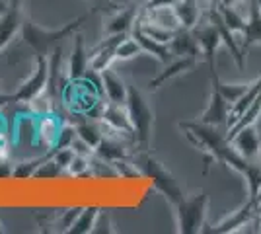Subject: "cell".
Masks as SVG:
<instances>
[{
    "mask_svg": "<svg viewBox=\"0 0 261 234\" xmlns=\"http://www.w3.org/2000/svg\"><path fill=\"white\" fill-rule=\"evenodd\" d=\"M90 16H92V12H90V14H82V16H78L76 20L65 23V25L59 28V30L41 28V25H37V23L33 22L30 16H23L20 35H22L23 45L30 47L33 53H35V57H39V55L49 57L55 47H59L65 39H68L70 35L76 34L78 30L84 25V22L90 20Z\"/></svg>",
    "mask_w": 261,
    "mask_h": 234,
    "instance_id": "cell-1",
    "label": "cell"
},
{
    "mask_svg": "<svg viewBox=\"0 0 261 234\" xmlns=\"http://www.w3.org/2000/svg\"><path fill=\"white\" fill-rule=\"evenodd\" d=\"M125 108L129 113L130 125L135 131V143L141 150H148L150 148V141H152V129H154V110L144 98L141 90L137 86L129 84V92H127V101Z\"/></svg>",
    "mask_w": 261,
    "mask_h": 234,
    "instance_id": "cell-2",
    "label": "cell"
},
{
    "mask_svg": "<svg viewBox=\"0 0 261 234\" xmlns=\"http://www.w3.org/2000/svg\"><path fill=\"white\" fill-rule=\"evenodd\" d=\"M172 207L175 217V230L179 234H199L205 230L208 195L203 190L195 193H184V197Z\"/></svg>",
    "mask_w": 261,
    "mask_h": 234,
    "instance_id": "cell-3",
    "label": "cell"
},
{
    "mask_svg": "<svg viewBox=\"0 0 261 234\" xmlns=\"http://www.w3.org/2000/svg\"><path fill=\"white\" fill-rule=\"evenodd\" d=\"M135 166L139 168L141 176L150 179L152 188L156 191H160L164 197L168 199V203L175 205L177 201L184 197V190L177 184V179L174 178V174L164 166L158 158H154L148 150H141V154L135 158Z\"/></svg>",
    "mask_w": 261,
    "mask_h": 234,
    "instance_id": "cell-4",
    "label": "cell"
},
{
    "mask_svg": "<svg viewBox=\"0 0 261 234\" xmlns=\"http://www.w3.org/2000/svg\"><path fill=\"white\" fill-rule=\"evenodd\" d=\"M49 82V59L43 55L35 57V68H33L32 76L25 78L18 90L8 96L10 103H32L37 96H41L47 90Z\"/></svg>",
    "mask_w": 261,
    "mask_h": 234,
    "instance_id": "cell-5",
    "label": "cell"
},
{
    "mask_svg": "<svg viewBox=\"0 0 261 234\" xmlns=\"http://www.w3.org/2000/svg\"><path fill=\"white\" fill-rule=\"evenodd\" d=\"M217 72H211V94H208V101L205 106L203 113L197 117V121L207 123L213 127H220V125H226L228 121V113H230V103L220 94V90L217 86Z\"/></svg>",
    "mask_w": 261,
    "mask_h": 234,
    "instance_id": "cell-6",
    "label": "cell"
},
{
    "mask_svg": "<svg viewBox=\"0 0 261 234\" xmlns=\"http://www.w3.org/2000/svg\"><path fill=\"white\" fill-rule=\"evenodd\" d=\"M141 12H139V4L137 2H125L119 6H115V12L103 20V30L101 34L103 37L109 35H119V34H130L135 22L139 20Z\"/></svg>",
    "mask_w": 261,
    "mask_h": 234,
    "instance_id": "cell-7",
    "label": "cell"
},
{
    "mask_svg": "<svg viewBox=\"0 0 261 234\" xmlns=\"http://www.w3.org/2000/svg\"><path fill=\"white\" fill-rule=\"evenodd\" d=\"M96 119H99L103 129L135 139V131H133V125H130L129 113H127V108H125V106H121V103H111V101L101 103Z\"/></svg>",
    "mask_w": 261,
    "mask_h": 234,
    "instance_id": "cell-8",
    "label": "cell"
},
{
    "mask_svg": "<svg viewBox=\"0 0 261 234\" xmlns=\"http://www.w3.org/2000/svg\"><path fill=\"white\" fill-rule=\"evenodd\" d=\"M253 217H255V201L248 199L236 211L226 215L224 219H220L217 224H213L211 228H205V232H217V234L242 232L244 226H250L251 224Z\"/></svg>",
    "mask_w": 261,
    "mask_h": 234,
    "instance_id": "cell-9",
    "label": "cell"
},
{
    "mask_svg": "<svg viewBox=\"0 0 261 234\" xmlns=\"http://www.w3.org/2000/svg\"><path fill=\"white\" fill-rule=\"evenodd\" d=\"M23 22L22 0H10V4L0 12V53L20 34Z\"/></svg>",
    "mask_w": 261,
    "mask_h": 234,
    "instance_id": "cell-10",
    "label": "cell"
},
{
    "mask_svg": "<svg viewBox=\"0 0 261 234\" xmlns=\"http://www.w3.org/2000/svg\"><path fill=\"white\" fill-rule=\"evenodd\" d=\"M193 34H195L197 41H199L201 55L207 59L211 72H215V51L222 45V37H220V30H218L217 22L208 16V22L203 28H199V23H197L193 28Z\"/></svg>",
    "mask_w": 261,
    "mask_h": 234,
    "instance_id": "cell-11",
    "label": "cell"
},
{
    "mask_svg": "<svg viewBox=\"0 0 261 234\" xmlns=\"http://www.w3.org/2000/svg\"><path fill=\"white\" fill-rule=\"evenodd\" d=\"M61 127H63V123H61V119L55 113L35 115V119H33V137H35V143L41 145L49 152L55 146V143H57V137L61 133Z\"/></svg>",
    "mask_w": 261,
    "mask_h": 234,
    "instance_id": "cell-12",
    "label": "cell"
},
{
    "mask_svg": "<svg viewBox=\"0 0 261 234\" xmlns=\"http://www.w3.org/2000/svg\"><path fill=\"white\" fill-rule=\"evenodd\" d=\"M197 65H199V57H195V55L175 57L174 63H170L164 70H160L156 76L150 78V80L146 82V88L150 90V92H156V90L160 88V86H164L166 82H170V80H174V78L181 76V74H185V72H191Z\"/></svg>",
    "mask_w": 261,
    "mask_h": 234,
    "instance_id": "cell-13",
    "label": "cell"
},
{
    "mask_svg": "<svg viewBox=\"0 0 261 234\" xmlns=\"http://www.w3.org/2000/svg\"><path fill=\"white\" fill-rule=\"evenodd\" d=\"M226 139H228L230 143H232V146H234L244 158L253 160V158L259 156L261 137H259V131H257V123L240 129V131L232 133L230 137H226Z\"/></svg>",
    "mask_w": 261,
    "mask_h": 234,
    "instance_id": "cell-14",
    "label": "cell"
},
{
    "mask_svg": "<svg viewBox=\"0 0 261 234\" xmlns=\"http://www.w3.org/2000/svg\"><path fill=\"white\" fill-rule=\"evenodd\" d=\"M88 67H90V55L86 53L84 47V37L74 34V43H72V51L68 57V65H66V78L68 82H80L86 78Z\"/></svg>",
    "mask_w": 261,
    "mask_h": 234,
    "instance_id": "cell-15",
    "label": "cell"
},
{
    "mask_svg": "<svg viewBox=\"0 0 261 234\" xmlns=\"http://www.w3.org/2000/svg\"><path fill=\"white\" fill-rule=\"evenodd\" d=\"M130 37L141 45V49H142V53H144V55L154 57L158 63H168V61H170V57H172V49H170V45L160 43V41L152 39L150 35L144 34V32H142V28H141V23H139V20L135 22L133 30H130Z\"/></svg>",
    "mask_w": 261,
    "mask_h": 234,
    "instance_id": "cell-16",
    "label": "cell"
},
{
    "mask_svg": "<svg viewBox=\"0 0 261 234\" xmlns=\"http://www.w3.org/2000/svg\"><path fill=\"white\" fill-rule=\"evenodd\" d=\"M99 80H101V90H103L108 101L125 106V101H127V92H129V84H125V80H123L115 70H111V67L106 68L103 72H99Z\"/></svg>",
    "mask_w": 261,
    "mask_h": 234,
    "instance_id": "cell-17",
    "label": "cell"
},
{
    "mask_svg": "<svg viewBox=\"0 0 261 234\" xmlns=\"http://www.w3.org/2000/svg\"><path fill=\"white\" fill-rule=\"evenodd\" d=\"M253 45H261V8L248 6V20H246V30L242 34V55L250 51Z\"/></svg>",
    "mask_w": 261,
    "mask_h": 234,
    "instance_id": "cell-18",
    "label": "cell"
},
{
    "mask_svg": "<svg viewBox=\"0 0 261 234\" xmlns=\"http://www.w3.org/2000/svg\"><path fill=\"white\" fill-rule=\"evenodd\" d=\"M172 49V55L175 57H187V55H201V49H199V41H197L193 30H179L175 37L170 43Z\"/></svg>",
    "mask_w": 261,
    "mask_h": 234,
    "instance_id": "cell-19",
    "label": "cell"
},
{
    "mask_svg": "<svg viewBox=\"0 0 261 234\" xmlns=\"http://www.w3.org/2000/svg\"><path fill=\"white\" fill-rule=\"evenodd\" d=\"M146 14L142 16L144 20H148V22L152 23H158V25H162V28H168V30H174V32H179V30H184L181 28V22H179V18H177V14L172 6H162V8H144Z\"/></svg>",
    "mask_w": 261,
    "mask_h": 234,
    "instance_id": "cell-20",
    "label": "cell"
},
{
    "mask_svg": "<svg viewBox=\"0 0 261 234\" xmlns=\"http://www.w3.org/2000/svg\"><path fill=\"white\" fill-rule=\"evenodd\" d=\"M96 154L103 160V162H109V164H115L119 160H129V154L125 150V145L117 141V139H109V137H103V141L99 143V146L96 148Z\"/></svg>",
    "mask_w": 261,
    "mask_h": 234,
    "instance_id": "cell-21",
    "label": "cell"
},
{
    "mask_svg": "<svg viewBox=\"0 0 261 234\" xmlns=\"http://www.w3.org/2000/svg\"><path fill=\"white\" fill-rule=\"evenodd\" d=\"M175 14L181 22L184 30H193L199 20H201V12H199V0H177L174 6Z\"/></svg>",
    "mask_w": 261,
    "mask_h": 234,
    "instance_id": "cell-22",
    "label": "cell"
},
{
    "mask_svg": "<svg viewBox=\"0 0 261 234\" xmlns=\"http://www.w3.org/2000/svg\"><path fill=\"white\" fill-rule=\"evenodd\" d=\"M76 135H78V139L84 143V145L92 150V152H96V148L99 146V143L103 141V127H101V123H78L76 125Z\"/></svg>",
    "mask_w": 261,
    "mask_h": 234,
    "instance_id": "cell-23",
    "label": "cell"
},
{
    "mask_svg": "<svg viewBox=\"0 0 261 234\" xmlns=\"http://www.w3.org/2000/svg\"><path fill=\"white\" fill-rule=\"evenodd\" d=\"M218 12V16H220V20H222V23L228 28L232 34H244V30H246V20L248 18H244L242 14H240L234 6H224V4H217L215 6Z\"/></svg>",
    "mask_w": 261,
    "mask_h": 234,
    "instance_id": "cell-24",
    "label": "cell"
},
{
    "mask_svg": "<svg viewBox=\"0 0 261 234\" xmlns=\"http://www.w3.org/2000/svg\"><path fill=\"white\" fill-rule=\"evenodd\" d=\"M101 209L99 207H86L82 209L80 215L76 217V221L72 223V226L68 228L70 234H90L94 232V226H96V221H98Z\"/></svg>",
    "mask_w": 261,
    "mask_h": 234,
    "instance_id": "cell-25",
    "label": "cell"
},
{
    "mask_svg": "<svg viewBox=\"0 0 261 234\" xmlns=\"http://www.w3.org/2000/svg\"><path fill=\"white\" fill-rule=\"evenodd\" d=\"M51 156V152H45L43 156H37V158H30V160H23L20 164H16L12 170V178L14 179H32L35 176V172L39 170V166L43 164L45 160Z\"/></svg>",
    "mask_w": 261,
    "mask_h": 234,
    "instance_id": "cell-26",
    "label": "cell"
},
{
    "mask_svg": "<svg viewBox=\"0 0 261 234\" xmlns=\"http://www.w3.org/2000/svg\"><path fill=\"white\" fill-rule=\"evenodd\" d=\"M139 23H141L144 34L150 35L152 39L160 41V43H166V45L172 43V39H174L175 34H177L174 30H168V28H162V25H158V23H152V22H148V20H144L142 16H139Z\"/></svg>",
    "mask_w": 261,
    "mask_h": 234,
    "instance_id": "cell-27",
    "label": "cell"
},
{
    "mask_svg": "<svg viewBox=\"0 0 261 234\" xmlns=\"http://www.w3.org/2000/svg\"><path fill=\"white\" fill-rule=\"evenodd\" d=\"M141 55H144L141 45L130 37V34L127 37H123L119 43L115 45V61H130V59H137Z\"/></svg>",
    "mask_w": 261,
    "mask_h": 234,
    "instance_id": "cell-28",
    "label": "cell"
},
{
    "mask_svg": "<svg viewBox=\"0 0 261 234\" xmlns=\"http://www.w3.org/2000/svg\"><path fill=\"white\" fill-rule=\"evenodd\" d=\"M251 82H240V84H230V82H220L217 78V86L218 90H220V94H222V98L228 101L230 108L236 103V101L248 92V88H250Z\"/></svg>",
    "mask_w": 261,
    "mask_h": 234,
    "instance_id": "cell-29",
    "label": "cell"
},
{
    "mask_svg": "<svg viewBox=\"0 0 261 234\" xmlns=\"http://www.w3.org/2000/svg\"><path fill=\"white\" fill-rule=\"evenodd\" d=\"M88 156L90 154H80V152H76L74 158H72V162L66 168V172H68L70 176H74V178H80L82 174H86L88 170H90V166H92Z\"/></svg>",
    "mask_w": 261,
    "mask_h": 234,
    "instance_id": "cell-30",
    "label": "cell"
},
{
    "mask_svg": "<svg viewBox=\"0 0 261 234\" xmlns=\"http://www.w3.org/2000/svg\"><path fill=\"white\" fill-rule=\"evenodd\" d=\"M177 4V0H148L144 4V8H162V6H172L174 8Z\"/></svg>",
    "mask_w": 261,
    "mask_h": 234,
    "instance_id": "cell-31",
    "label": "cell"
},
{
    "mask_svg": "<svg viewBox=\"0 0 261 234\" xmlns=\"http://www.w3.org/2000/svg\"><path fill=\"white\" fill-rule=\"evenodd\" d=\"M240 2H242V0H220V4H224V6H236Z\"/></svg>",
    "mask_w": 261,
    "mask_h": 234,
    "instance_id": "cell-32",
    "label": "cell"
},
{
    "mask_svg": "<svg viewBox=\"0 0 261 234\" xmlns=\"http://www.w3.org/2000/svg\"><path fill=\"white\" fill-rule=\"evenodd\" d=\"M248 6H253V8H261V0H248Z\"/></svg>",
    "mask_w": 261,
    "mask_h": 234,
    "instance_id": "cell-33",
    "label": "cell"
},
{
    "mask_svg": "<svg viewBox=\"0 0 261 234\" xmlns=\"http://www.w3.org/2000/svg\"><path fill=\"white\" fill-rule=\"evenodd\" d=\"M121 4H125V2H137V4H146L148 0H119Z\"/></svg>",
    "mask_w": 261,
    "mask_h": 234,
    "instance_id": "cell-34",
    "label": "cell"
},
{
    "mask_svg": "<svg viewBox=\"0 0 261 234\" xmlns=\"http://www.w3.org/2000/svg\"><path fill=\"white\" fill-rule=\"evenodd\" d=\"M4 8H6V4H4V2H2V0H0V12L4 10Z\"/></svg>",
    "mask_w": 261,
    "mask_h": 234,
    "instance_id": "cell-35",
    "label": "cell"
},
{
    "mask_svg": "<svg viewBox=\"0 0 261 234\" xmlns=\"http://www.w3.org/2000/svg\"><path fill=\"white\" fill-rule=\"evenodd\" d=\"M257 158H259V164H261V148H259V156H257Z\"/></svg>",
    "mask_w": 261,
    "mask_h": 234,
    "instance_id": "cell-36",
    "label": "cell"
},
{
    "mask_svg": "<svg viewBox=\"0 0 261 234\" xmlns=\"http://www.w3.org/2000/svg\"><path fill=\"white\" fill-rule=\"evenodd\" d=\"M0 232H4V228H2V223H0Z\"/></svg>",
    "mask_w": 261,
    "mask_h": 234,
    "instance_id": "cell-37",
    "label": "cell"
}]
</instances>
